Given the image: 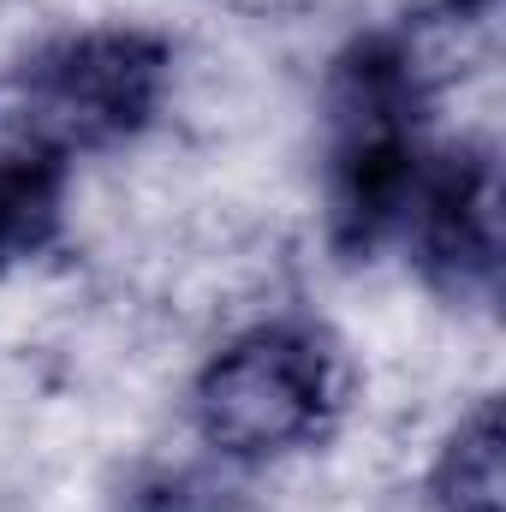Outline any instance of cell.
Listing matches in <instances>:
<instances>
[{
    "label": "cell",
    "instance_id": "cell-2",
    "mask_svg": "<svg viewBox=\"0 0 506 512\" xmlns=\"http://www.w3.org/2000/svg\"><path fill=\"white\" fill-rule=\"evenodd\" d=\"M173 84V48L137 24H90L36 42L0 66V149L84 161L155 126Z\"/></svg>",
    "mask_w": 506,
    "mask_h": 512
},
{
    "label": "cell",
    "instance_id": "cell-3",
    "mask_svg": "<svg viewBox=\"0 0 506 512\" xmlns=\"http://www.w3.org/2000/svg\"><path fill=\"white\" fill-rule=\"evenodd\" d=\"M346 405L340 352L298 322H262L233 334L191 382V429L233 465L286 459L316 447Z\"/></svg>",
    "mask_w": 506,
    "mask_h": 512
},
{
    "label": "cell",
    "instance_id": "cell-5",
    "mask_svg": "<svg viewBox=\"0 0 506 512\" xmlns=\"http://www.w3.org/2000/svg\"><path fill=\"white\" fill-rule=\"evenodd\" d=\"M66 191H72L66 161L0 149V268H24L60 245Z\"/></svg>",
    "mask_w": 506,
    "mask_h": 512
},
{
    "label": "cell",
    "instance_id": "cell-6",
    "mask_svg": "<svg viewBox=\"0 0 506 512\" xmlns=\"http://www.w3.org/2000/svg\"><path fill=\"white\" fill-rule=\"evenodd\" d=\"M435 512H501V399H477L429 465Z\"/></svg>",
    "mask_w": 506,
    "mask_h": 512
},
{
    "label": "cell",
    "instance_id": "cell-4",
    "mask_svg": "<svg viewBox=\"0 0 506 512\" xmlns=\"http://www.w3.org/2000/svg\"><path fill=\"white\" fill-rule=\"evenodd\" d=\"M399 245L453 304H495L501 286V173L489 143L435 149Z\"/></svg>",
    "mask_w": 506,
    "mask_h": 512
},
{
    "label": "cell",
    "instance_id": "cell-1",
    "mask_svg": "<svg viewBox=\"0 0 506 512\" xmlns=\"http://www.w3.org/2000/svg\"><path fill=\"white\" fill-rule=\"evenodd\" d=\"M429 48L411 30L358 36L328 72V245L352 262L399 245L417 185L435 161Z\"/></svg>",
    "mask_w": 506,
    "mask_h": 512
},
{
    "label": "cell",
    "instance_id": "cell-7",
    "mask_svg": "<svg viewBox=\"0 0 506 512\" xmlns=\"http://www.w3.org/2000/svg\"><path fill=\"white\" fill-rule=\"evenodd\" d=\"M126 512H233V501L197 477H149L143 489H131Z\"/></svg>",
    "mask_w": 506,
    "mask_h": 512
}]
</instances>
